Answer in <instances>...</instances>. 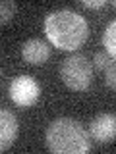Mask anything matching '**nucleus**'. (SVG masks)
<instances>
[{"label":"nucleus","instance_id":"1","mask_svg":"<svg viewBox=\"0 0 116 154\" xmlns=\"http://www.w3.org/2000/svg\"><path fill=\"white\" fill-rule=\"evenodd\" d=\"M45 33L52 46L60 50H77L87 41V23L85 19L70 10H58L48 14L45 19Z\"/></svg>","mask_w":116,"mask_h":154},{"label":"nucleus","instance_id":"2","mask_svg":"<svg viewBox=\"0 0 116 154\" xmlns=\"http://www.w3.org/2000/svg\"><path fill=\"white\" fill-rule=\"evenodd\" d=\"M45 144L54 154H85L91 146L85 129L72 118H58L48 125Z\"/></svg>","mask_w":116,"mask_h":154},{"label":"nucleus","instance_id":"3","mask_svg":"<svg viewBox=\"0 0 116 154\" xmlns=\"http://www.w3.org/2000/svg\"><path fill=\"white\" fill-rule=\"evenodd\" d=\"M60 77L72 91H85L93 79V64L85 54H72L60 66Z\"/></svg>","mask_w":116,"mask_h":154},{"label":"nucleus","instance_id":"4","mask_svg":"<svg viewBox=\"0 0 116 154\" xmlns=\"http://www.w3.org/2000/svg\"><path fill=\"white\" fill-rule=\"evenodd\" d=\"M39 93H41V89H39L37 81L29 75H19L10 83V98L19 108L33 106L39 98Z\"/></svg>","mask_w":116,"mask_h":154},{"label":"nucleus","instance_id":"5","mask_svg":"<svg viewBox=\"0 0 116 154\" xmlns=\"http://www.w3.org/2000/svg\"><path fill=\"white\" fill-rule=\"evenodd\" d=\"M89 133L97 143H112L116 135V119L112 114H99L89 125Z\"/></svg>","mask_w":116,"mask_h":154},{"label":"nucleus","instance_id":"6","mask_svg":"<svg viewBox=\"0 0 116 154\" xmlns=\"http://www.w3.org/2000/svg\"><path fill=\"white\" fill-rule=\"evenodd\" d=\"M19 131L18 118L10 110H0V152L8 150L14 144Z\"/></svg>","mask_w":116,"mask_h":154},{"label":"nucleus","instance_id":"7","mask_svg":"<svg viewBox=\"0 0 116 154\" xmlns=\"http://www.w3.org/2000/svg\"><path fill=\"white\" fill-rule=\"evenodd\" d=\"M21 56H23V60L31 66H43L48 58H50V48H48V45L45 41H41V38H31V41H27L25 45H23Z\"/></svg>","mask_w":116,"mask_h":154},{"label":"nucleus","instance_id":"8","mask_svg":"<svg viewBox=\"0 0 116 154\" xmlns=\"http://www.w3.org/2000/svg\"><path fill=\"white\" fill-rule=\"evenodd\" d=\"M103 46L106 48V54L110 58H114L116 54V21H110L106 25L103 33Z\"/></svg>","mask_w":116,"mask_h":154},{"label":"nucleus","instance_id":"9","mask_svg":"<svg viewBox=\"0 0 116 154\" xmlns=\"http://www.w3.org/2000/svg\"><path fill=\"white\" fill-rule=\"evenodd\" d=\"M16 14V2L12 0H0V25L8 23Z\"/></svg>","mask_w":116,"mask_h":154},{"label":"nucleus","instance_id":"10","mask_svg":"<svg viewBox=\"0 0 116 154\" xmlns=\"http://www.w3.org/2000/svg\"><path fill=\"white\" fill-rule=\"evenodd\" d=\"M93 66L97 67V69H106V67L110 66V58L106 52H97V54L93 56Z\"/></svg>","mask_w":116,"mask_h":154},{"label":"nucleus","instance_id":"11","mask_svg":"<svg viewBox=\"0 0 116 154\" xmlns=\"http://www.w3.org/2000/svg\"><path fill=\"white\" fill-rule=\"evenodd\" d=\"M114 77H116V69H114V64H110L108 67H106V73H105V83H106L108 89H114L116 87Z\"/></svg>","mask_w":116,"mask_h":154},{"label":"nucleus","instance_id":"12","mask_svg":"<svg viewBox=\"0 0 116 154\" xmlns=\"http://www.w3.org/2000/svg\"><path fill=\"white\" fill-rule=\"evenodd\" d=\"M83 6L85 8H103V6H106V2L105 0H85Z\"/></svg>","mask_w":116,"mask_h":154}]
</instances>
